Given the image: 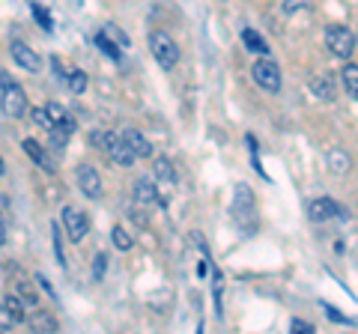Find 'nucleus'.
Wrapping results in <instances>:
<instances>
[{
	"instance_id": "nucleus-1",
	"label": "nucleus",
	"mask_w": 358,
	"mask_h": 334,
	"mask_svg": "<svg viewBox=\"0 0 358 334\" xmlns=\"http://www.w3.org/2000/svg\"><path fill=\"white\" fill-rule=\"evenodd\" d=\"M233 221L239 224L242 233H251L257 227V203L248 185H236V197H233Z\"/></svg>"
},
{
	"instance_id": "nucleus-2",
	"label": "nucleus",
	"mask_w": 358,
	"mask_h": 334,
	"mask_svg": "<svg viewBox=\"0 0 358 334\" xmlns=\"http://www.w3.org/2000/svg\"><path fill=\"white\" fill-rule=\"evenodd\" d=\"M150 51H152L155 63H159L162 69H167V72L179 63V45L173 42L171 33H164V30H152L150 33Z\"/></svg>"
},
{
	"instance_id": "nucleus-3",
	"label": "nucleus",
	"mask_w": 358,
	"mask_h": 334,
	"mask_svg": "<svg viewBox=\"0 0 358 334\" xmlns=\"http://www.w3.org/2000/svg\"><path fill=\"white\" fill-rule=\"evenodd\" d=\"M0 110H3V117L9 119H21L27 114V93L21 84H6L3 93H0Z\"/></svg>"
},
{
	"instance_id": "nucleus-4",
	"label": "nucleus",
	"mask_w": 358,
	"mask_h": 334,
	"mask_svg": "<svg viewBox=\"0 0 358 334\" xmlns=\"http://www.w3.org/2000/svg\"><path fill=\"white\" fill-rule=\"evenodd\" d=\"M326 45H329V51L334 54V57L350 60L352 51H355V36H352V30H346L341 24H331L326 30Z\"/></svg>"
},
{
	"instance_id": "nucleus-5",
	"label": "nucleus",
	"mask_w": 358,
	"mask_h": 334,
	"mask_svg": "<svg viewBox=\"0 0 358 334\" xmlns=\"http://www.w3.org/2000/svg\"><path fill=\"white\" fill-rule=\"evenodd\" d=\"M251 75H254V81L257 87H263L266 93H281V69H278V63L275 60H257L251 66Z\"/></svg>"
},
{
	"instance_id": "nucleus-6",
	"label": "nucleus",
	"mask_w": 358,
	"mask_h": 334,
	"mask_svg": "<svg viewBox=\"0 0 358 334\" xmlns=\"http://www.w3.org/2000/svg\"><path fill=\"white\" fill-rule=\"evenodd\" d=\"M78 188H81V194L90 197V200H99L102 197V176L96 173V167L93 164H78Z\"/></svg>"
},
{
	"instance_id": "nucleus-7",
	"label": "nucleus",
	"mask_w": 358,
	"mask_h": 334,
	"mask_svg": "<svg viewBox=\"0 0 358 334\" xmlns=\"http://www.w3.org/2000/svg\"><path fill=\"white\" fill-rule=\"evenodd\" d=\"M51 66H54V75H57L60 81L66 84V90H69V93L81 96L87 90V75L81 69H69V66H63L60 57H51Z\"/></svg>"
},
{
	"instance_id": "nucleus-8",
	"label": "nucleus",
	"mask_w": 358,
	"mask_h": 334,
	"mask_svg": "<svg viewBox=\"0 0 358 334\" xmlns=\"http://www.w3.org/2000/svg\"><path fill=\"white\" fill-rule=\"evenodd\" d=\"M63 224H66V236H69L72 242H84V236L90 233V218L75 206L63 209Z\"/></svg>"
},
{
	"instance_id": "nucleus-9",
	"label": "nucleus",
	"mask_w": 358,
	"mask_h": 334,
	"mask_svg": "<svg viewBox=\"0 0 358 334\" xmlns=\"http://www.w3.org/2000/svg\"><path fill=\"white\" fill-rule=\"evenodd\" d=\"M308 218L322 224V221H331V218H343V209L329 197H317V200H310V206H308Z\"/></svg>"
},
{
	"instance_id": "nucleus-10",
	"label": "nucleus",
	"mask_w": 358,
	"mask_h": 334,
	"mask_svg": "<svg viewBox=\"0 0 358 334\" xmlns=\"http://www.w3.org/2000/svg\"><path fill=\"white\" fill-rule=\"evenodd\" d=\"M152 176H155V185H162L159 191L167 194L176 185V167H173V161L167 159V155H159V159L152 161Z\"/></svg>"
},
{
	"instance_id": "nucleus-11",
	"label": "nucleus",
	"mask_w": 358,
	"mask_h": 334,
	"mask_svg": "<svg viewBox=\"0 0 358 334\" xmlns=\"http://www.w3.org/2000/svg\"><path fill=\"white\" fill-rule=\"evenodd\" d=\"M9 51H13V60L18 63V69H24V72H39V54L33 51L30 45H24V42H13V45H9Z\"/></svg>"
},
{
	"instance_id": "nucleus-12",
	"label": "nucleus",
	"mask_w": 358,
	"mask_h": 334,
	"mask_svg": "<svg viewBox=\"0 0 358 334\" xmlns=\"http://www.w3.org/2000/svg\"><path fill=\"white\" fill-rule=\"evenodd\" d=\"M134 200H138V203H162L159 185L152 180H147V176H141V180L134 182Z\"/></svg>"
},
{
	"instance_id": "nucleus-13",
	"label": "nucleus",
	"mask_w": 358,
	"mask_h": 334,
	"mask_svg": "<svg viewBox=\"0 0 358 334\" xmlns=\"http://www.w3.org/2000/svg\"><path fill=\"white\" fill-rule=\"evenodd\" d=\"M21 147H24V152H27L30 159H33V161H36V164L42 167L45 173H54V161L48 159V152H45V150L39 147L36 140H33V138H24V140H21Z\"/></svg>"
},
{
	"instance_id": "nucleus-14",
	"label": "nucleus",
	"mask_w": 358,
	"mask_h": 334,
	"mask_svg": "<svg viewBox=\"0 0 358 334\" xmlns=\"http://www.w3.org/2000/svg\"><path fill=\"white\" fill-rule=\"evenodd\" d=\"M72 131H75V119L66 114V117L57 122V126H54V131H51V147H54V150H63L66 143H69Z\"/></svg>"
},
{
	"instance_id": "nucleus-15",
	"label": "nucleus",
	"mask_w": 358,
	"mask_h": 334,
	"mask_svg": "<svg viewBox=\"0 0 358 334\" xmlns=\"http://www.w3.org/2000/svg\"><path fill=\"white\" fill-rule=\"evenodd\" d=\"M27 326L33 328V331H45V334H54L60 326H57V319H54L51 314H45V310H39V307H33V314L27 317Z\"/></svg>"
},
{
	"instance_id": "nucleus-16",
	"label": "nucleus",
	"mask_w": 358,
	"mask_h": 334,
	"mask_svg": "<svg viewBox=\"0 0 358 334\" xmlns=\"http://www.w3.org/2000/svg\"><path fill=\"white\" fill-rule=\"evenodd\" d=\"M122 138H126L129 147H131L134 152H138V159H150V155H152V143H150L147 138H143L138 129H126V131H122Z\"/></svg>"
},
{
	"instance_id": "nucleus-17",
	"label": "nucleus",
	"mask_w": 358,
	"mask_h": 334,
	"mask_svg": "<svg viewBox=\"0 0 358 334\" xmlns=\"http://www.w3.org/2000/svg\"><path fill=\"white\" fill-rule=\"evenodd\" d=\"M310 93L317 96V99H322V102H331V99L338 96V90H334V81H331L329 75L313 78V81H310Z\"/></svg>"
},
{
	"instance_id": "nucleus-18",
	"label": "nucleus",
	"mask_w": 358,
	"mask_h": 334,
	"mask_svg": "<svg viewBox=\"0 0 358 334\" xmlns=\"http://www.w3.org/2000/svg\"><path fill=\"white\" fill-rule=\"evenodd\" d=\"M242 42H245V48H248V51H254V54H263V57L268 54L266 39H263V36H260V33H257V30H251V27H245V30H242Z\"/></svg>"
},
{
	"instance_id": "nucleus-19",
	"label": "nucleus",
	"mask_w": 358,
	"mask_h": 334,
	"mask_svg": "<svg viewBox=\"0 0 358 334\" xmlns=\"http://www.w3.org/2000/svg\"><path fill=\"white\" fill-rule=\"evenodd\" d=\"M341 78H343V87H346V93H350L352 99H358V66L346 60V66H343Z\"/></svg>"
},
{
	"instance_id": "nucleus-20",
	"label": "nucleus",
	"mask_w": 358,
	"mask_h": 334,
	"mask_svg": "<svg viewBox=\"0 0 358 334\" xmlns=\"http://www.w3.org/2000/svg\"><path fill=\"white\" fill-rule=\"evenodd\" d=\"M3 305L9 307V314H13V317H15V322H21V319H27V310H24V307H27V302H24V298H21L18 293H9Z\"/></svg>"
},
{
	"instance_id": "nucleus-21",
	"label": "nucleus",
	"mask_w": 358,
	"mask_h": 334,
	"mask_svg": "<svg viewBox=\"0 0 358 334\" xmlns=\"http://www.w3.org/2000/svg\"><path fill=\"white\" fill-rule=\"evenodd\" d=\"M30 119L36 122L39 129H45V131H54V126H57V122H54V117L48 114V108H33V110H30Z\"/></svg>"
},
{
	"instance_id": "nucleus-22",
	"label": "nucleus",
	"mask_w": 358,
	"mask_h": 334,
	"mask_svg": "<svg viewBox=\"0 0 358 334\" xmlns=\"http://www.w3.org/2000/svg\"><path fill=\"white\" fill-rule=\"evenodd\" d=\"M110 239H114V245H117L120 251H131V245H134V239L129 236V230H126V227H120V224L110 230Z\"/></svg>"
},
{
	"instance_id": "nucleus-23",
	"label": "nucleus",
	"mask_w": 358,
	"mask_h": 334,
	"mask_svg": "<svg viewBox=\"0 0 358 334\" xmlns=\"http://www.w3.org/2000/svg\"><path fill=\"white\" fill-rule=\"evenodd\" d=\"M329 164H331V173H346V170H350V155H343V152H338V150H334V152H329Z\"/></svg>"
},
{
	"instance_id": "nucleus-24",
	"label": "nucleus",
	"mask_w": 358,
	"mask_h": 334,
	"mask_svg": "<svg viewBox=\"0 0 358 334\" xmlns=\"http://www.w3.org/2000/svg\"><path fill=\"white\" fill-rule=\"evenodd\" d=\"M102 33H105V36H108L110 42H114V45H120V48H129V39H126V33H122L117 24H108Z\"/></svg>"
},
{
	"instance_id": "nucleus-25",
	"label": "nucleus",
	"mask_w": 358,
	"mask_h": 334,
	"mask_svg": "<svg viewBox=\"0 0 358 334\" xmlns=\"http://www.w3.org/2000/svg\"><path fill=\"white\" fill-rule=\"evenodd\" d=\"M96 42H99V48H102L110 60H120V51H122V48H120V45H114V42H110V39L105 36V33H99Z\"/></svg>"
},
{
	"instance_id": "nucleus-26",
	"label": "nucleus",
	"mask_w": 358,
	"mask_h": 334,
	"mask_svg": "<svg viewBox=\"0 0 358 334\" xmlns=\"http://www.w3.org/2000/svg\"><path fill=\"white\" fill-rule=\"evenodd\" d=\"M105 269H108V257H105V254H96V260H93V281H102Z\"/></svg>"
},
{
	"instance_id": "nucleus-27",
	"label": "nucleus",
	"mask_w": 358,
	"mask_h": 334,
	"mask_svg": "<svg viewBox=\"0 0 358 334\" xmlns=\"http://www.w3.org/2000/svg\"><path fill=\"white\" fill-rule=\"evenodd\" d=\"M310 6V0H284V13L287 15H296L301 13V9H308Z\"/></svg>"
},
{
	"instance_id": "nucleus-28",
	"label": "nucleus",
	"mask_w": 358,
	"mask_h": 334,
	"mask_svg": "<svg viewBox=\"0 0 358 334\" xmlns=\"http://www.w3.org/2000/svg\"><path fill=\"white\" fill-rule=\"evenodd\" d=\"M51 233H54V254H57V263L66 266V257H63V242H60V227L51 224Z\"/></svg>"
},
{
	"instance_id": "nucleus-29",
	"label": "nucleus",
	"mask_w": 358,
	"mask_h": 334,
	"mask_svg": "<svg viewBox=\"0 0 358 334\" xmlns=\"http://www.w3.org/2000/svg\"><path fill=\"white\" fill-rule=\"evenodd\" d=\"M15 326V317L9 314V307L6 305H0V331H9Z\"/></svg>"
},
{
	"instance_id": "nucleus-30",
	"label": "nucleus",
	"mask_w": 358,
	"mask_h": 334,
	"mask_svg": "<svg viewBox=\"0 0 358 334\" xmlns=\"http://www.w3.org/2000/svg\"><path fill=\"white\" fill-rule=\"evenodd\" d=\"M289 328H293L296 334H313V331H317V328H313L310 322H305V319H293V322H289Z\"/></svg>"
},
{
	"instance_id": "nucleus-31",
	"label": "nucleus",
	"mask_w": 358,
	"mask_h": 334,
	"mask_svg": "<svg viewBox=\"0 0 358 334\" xmlns=\"http://www.w3.org/2000/svg\"><path fill=\"white\" fill-rule=\"evenodd\" d=\"M33 15H36V18H39V24H42L45 30H51V15H48V13H45V9H42V6H36V3H33Z\"/></svg>"
},
{
	"instance_id": "nucleus-32",
	"label": "nucleus",
	"mask_w": 358,
	"mask_h": 334,
	"mask_svg": "<svg viewBox=\"0 0 358 334\" xmlns=\"http://www.w3.org/2000/svg\"><path fill=\"white\" fill-rule=\"evenodd\" d=\"M326 307V314H329V319H334V322H343V326H352V319H346L343 314H338V310H334L331 305H322Z\"/></svg>"
},
{
	"instance_id": "nucleus-33",
	"label": "nucleus",
	"mask_w": 358,
	"mask_h": 334,
	"mask_svg": "<svg viewBox=\"0 0 358 334\" xmlns=\"http://www.w3.org/2000/svg\"><path fill=\"white\" fill-rule=\"evenodd\" d=\"M45 108H48V114L54 117V122H60V119L66 117V110H63V108H60L57 102H51V105H45Z\"/></svg>"
},
{
	"instance_id": "nucleus-34",
	"label": "nucleus",
	"mask_w": 358,
	"mask_h": 334,
	"mask_svg": "<svg viewBox=\"0 0 358 334\" xmlns=\"http://www.w3.org/2000/svg\"><path fill=\"white\" fill-rule=\"evenodd\" d=\"M6 236H9V230H6V221H3V215H0V245H6Z\"/></svg>"
},
{
	"instance_id": "nucleus-35",
	"label": "nucleus",
	"mask_w": 358,
	"mask_h": 334,
	"mask_svg": "<svg viewBox=\"0 0 358 334\" xmlns=\"http://www.w3.org/2000/svg\"><path fill=\"white\" fill-rule=\"evenodd\" d=\"M39 284H42V289H45V293H48V296H54V286L48 284V277H45V275H39Z\"/></svg>"
},
{
	"instance_id": "nucleus-36",
	"label": "nucleus",
	"mask_w": 358,
	"mask_h": 334,
	"mask_svg": "<svg viewBox=\"0 0 358 334\" xmlns=\"http://www.w3.org/2000/svg\"><path fill=\"white\" fill-rule=\"evenodd\" d=\"M6 173V164H3V159H0V176H3Z\"/></svg>"
}]
</instances>
